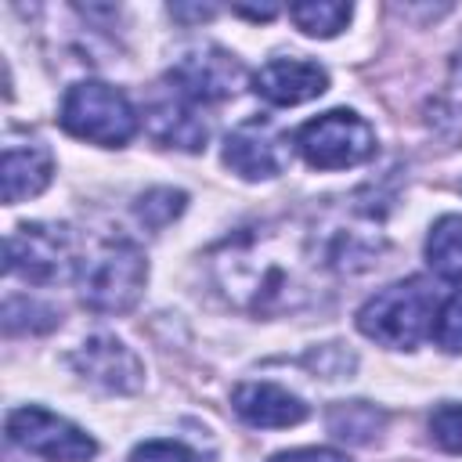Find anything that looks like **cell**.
Here are the masks:
<instances>
[{
  "label": "cell",
  "instance_id": "cell-1",
  "mask_svg": "<svg viewBox=\"0 0 462 462\" xmlns=\"http://www.w3.org/2000/svg\"><path fill=\"white\" fill-rule=\"evenodd\" d=\"M220 292L249 314L300 310L314 296L321 253L310 235L292 224H256L227 235L213 253Z\"/></svg>",
  "mask_w": 462,
  "mask_h": 462
},
{
  "label": "cell",
  "instance_id": "cell-2",
  "mask_svg": "<svg viewBox=\"0 0 462 462\" xmlns=\"http://www.w3.org/2000/svg\"><path fill=\"white\" fill-rule=\"evenodd\" d=\"M148 278V263L137 242L112 235L90 245L87 256L76 263V285L83 307L97 314H123L141 300Z\"/></svg>",
  "mask_w": 462,
  "mask_h": 462
},
{
  "label": "cell",
  "instance_id": "cell-3",
  "mask_svg": "<svg viewBox=\"0 0 462 462\" xmlns=\"http://www.w3.org/2000/svg\"><path fill=\"white\" fill-rule=\"evenodd\" d=\"M440 296L430 278L415 274L404 282H393L379 289L361 310H357V328L393 350H411L426 336H433V318H437Z\"/></svg>",
  "mask_w": 462,
  "mask_h": 462
},
{
  "label": "cell",
  "instance_id": "cell-4",
  "mask_svg": "<svg viewBox=\"0 0 462 462\" xmlns=\"http://www.w3.org/2000/svg\"><path fill=\"white\" fill-rule=\"evenodd\" d=\"M58 119L72 137L101 144V148H119L137 130V112L130 97L119 87L101 83V79H83L69 87Z\"/></svg>",
  "mask_w": 462,
  "mask_h": 462
},
{
  "label": "cell",
  "instance_id": "cell-5",
  "mask_svg": "<svg viewBox=\"0 0 462 462\" xmlns=\"http://www.w3.org/2000/svg\"><path fill=\"white\" fill-rule=\"evenodd\" d=\"M292 144L303 155V162L314 166V170H346V166H357V162L372 159L375 134L357 112L332 108L325 116L307 119L296 130Z\"/></svg>",
  "mask_w": 462,
  "mask_h": 462
},
{
  "label": "cell",
  "instance_id": "cell-6",
  "mask_svg": "<svg viewBox=\"0 0 462 462\" xmlns=\"http://www.w3.org/2000/svg\"><path fill=\"white\" fill-rule=\"evenodd\" d=\"M72 235L61 224H22L7 235V274H18L36 285L61 282L76 267Z\"/></svg>",
  "mask_w": 462,
  "mask_h": 462
},
{
  "label": "cell",
  "instance_id": "cell-7",
  "mask_svg": "<svg viewBox=\"0 0 462 462\" xmlns=\"http://www.w3.org/2000/svg\"><path fill=\"white\" fill-rule=\"evenodd\" d=\"M7 440L47 462H90L97 455V444L90 433H83L76 422L36 404L14 408L7 415Z\"/></svg>",
  "mask_w": 462,
  "mask_h": 462
},
{
  "label": "cell",
  "instance_id": "cell-8",
  "mask_svg": "<svg viewBox=\"0 0 462 462\" xmlns=\"http://www.w3.org/2000/svg\"><path fill=\"white\" fill-rule=\"evenodd\" d=\"M166 79L195 105H213V101H227L238 94L245 69L220 47H199V51H188L170 69Z\"/></svg>",
  "mask_w": 462,
  "mask_h": 462
},
{
  "label": "cell",
  "instance_id": "cell-9",
  "mask_svg": "<svg viewBox=\"0 0 462 462\" xmlns=\"http://www.w3.org/2000/svg\"><path fill=\"white\" fill-rule=\"evenodd\" d=\"M224 166L245 180L278 177L289 166V137L278 134L267 119L238 123L224 137Z\"/></svg>",
  "mask_w": 462,
  "mask_h": 462
},
{
  "label": "cell",
  "instance_id": "cell-10",
  "mask_svg": "<svg viewBox=\"0 0 462 462\" xmlns=\"http://www.w3.org/2000/svg\"><path fill=\"white\" fill-rule=\"evenodd\" d=\"M72 368L90 379L94 386L108 393H134L144 383V365L141 357L116 336H90L79 350H72Z\"/></svg>",
  "mask_w": 462,
  "mask_h": 462
},
{
  "label": "cell",
  "instance_id": "cell-11",
  "mask_svg": "<svg viewBox=\"0 0 462 462\" xmlns=\"http://www.w3.org/2000/svg\"><path fill=\"white\" fill-rule=\"evenodd\" d=\"M144 130L152 134V141H159L166 148H184V152H202L206 137H209L202 116L195 112V101L184 97L170 79L148 97Z\"/></svg>",
  "mask_w": 462,
  "mask_h": 462
},
{
  "label": "cell",
  "instance_id": "cell-12",
  "mask_svg": "<svg viewBox=\"0 0 462 462\" xmlns=\"http://www.w3.org/2000/svg\"><path fill=\"white\" fill-rule=\"evenodd\" d=\"M253 90L271 105H300L328 90V72L318 61L274 58L253 76Z\"/></svg>",
  "mask_w": 462,
  "mask_h": 462
},
{
  "label": "cell",
  "instance_id": "cell-13",
  "mask_svg": "<svg viewBox=\"0 0 462 462\" xmlns=\"http://www.w3.org/2000/svg\"><path fill=\"white\" fill-rule=\"evenodd\" d=\"M231 404L238 419L256 430H285L307 419V404L274 383H242L231 393Z\"/></svg>",
  "mask_w": 462,
  "mask_h": 462
},
{
  "label": "cell",
  "instance_id": "cell-14",
  "mask_svg": "<svg viewBox=\"0 0 462 462\" xmlns=\"http://www.w3.org/2000/svg\"><path fill=\"white\" fill-rule=\"evenodd\" d=\"M51 173H54V159L40 141L4 144V202L7 206L40 195L51 184Z\"/></svg>",
  "mask_w": 462,
  "mask_h": 462
},
{
  "label": "cell",
  "instance_id": "cell-15",
  "mask_svg": "<svg viewBox=\"0 0 462 462\" xmlns=\"http://www.w3.org/2000/svg\"><path fill=\"white\" fill-rule=\"evenodd\" d=\"M426 260L437 278L462 285V217H440L426 235Z\"/></svg>",
  "mask_w": 462,
  "mask_h": 462
},
{
  "label": "cell",
  "instance_id": "cell-16",
  "mask_svg": "<svg viewBox=\"0 0 462 462\" xmlns=\"http://www.w3.org/2000/svg\"><path fill=\"white\" fill-rule=\"evenodd\" d=\"M328 430H332L339 440L368 444V440L383 430V411L372 408L368 401H346V404H336V408L328 411Z\"/></svg>",
  "mask_w": 462,
  "mask_h": 462
},
{
  "label": "cell",
  "instance_id": "cell-17",
  "mask_svg": "<svg viewBox=\"0 0 462 462\" xmlns=\"http://www.w3.org/2000/svg\"><path fill=\"white\" fill-rule=\"evenodd\" d=\"M354 7L350 4H328V0H310V4H292L289 18L300 32L307 36H336L350 22Z\"/></svg>",
  "mask_w": 462,
  "mask_h": 462
},
{
  "label": "cell",
  "instance_id": "cell-18",
  "mask_svg": "<svg viewBox=\"0 0 462 462\" xmlns=\"http://www.w3.org/2000/svg\"><path fill=\"white\" fill-rule=\"evenodd\" d=\"M184 202H188L184 191H173V188H152V191H144V195L137 199L134 213H137V220H141L144 227L159 231V227H166L173 217H180Z\"/></svg>",
  "mask_w": 462,
  "mask_h": 462
},
{
  "label": "cell",
  "instance_id": "cell-19",
  "mask_svg": "<svg viewBox=\"0 0 462 462\" xmlns=\"http://www.w3.org/2000/svg\"><path fill=\"white\" fill-rule=\"evenodd\" d=\"M433 339L440 350L448 354H462V289L444 300V307L437 310V321H433Z\"/></svg>",
  "mask_w": 462,
  "mask_h": 462
},
{
  "label": "cell",
  "instance_id": "cell-20",
  "mask_svg": "<svg viewBox=\"0 0 462 462\" xmlns=\"http://www.w3.org/2000/svg\"><path fill=\"white\" fill-rule=\"evenodd\" d=\"M430 437L437 448L462 455V404H440L430 415Z\"/></svg>",
  "mask_w": 462,
  "mask_h": 462
},
{
  "label": "cell",
  "instance_id": "cell-21",
  "mask_svg": "<svg viewBox=\"0 0 462 462\" xmlns=\"http://www.w3.org/2000/svg\"><path fill=\"white\" fill-rule=\"evenodd\" d=\"M130 462H199L191 448L177 444V440H148V444H137Z\"/></svg>",
  "mask_w": 462,
  "mask_h": 462
},
{
  "label": "cell",
  "instance_id": "cell-22",
  "mask_svg": "<svg viewBox=\"0 0 462 462\" xmlns=\"http://www.w3.org/2000/svg\"><path fill=\"white\" fill-rule=\"evenodd\" d=\"M271 462H350L343 451L336 448H296V451H282Z\"/></svg>",
  "mask_w": 462,
  "mask_h": 462
},
{
  "label": "cell",
  "instance_id": "cell-23",
  "mask_svg": "<svg viewBox=\"0 0 462 462\" xmlns=\"http://www.w3.org/2000/svg\"><path fill=\"white\" fill-rule=\"evenodd\" d=\"M170 14H173V18L202 22V18H213V7H180V4H173V7H170Z\"/></svg>",
  "mask_w": 462,
  "mask_h": 462
},
{
  "label": "cell",
  "instance_id": "cell-24",
  "mask_svg": "<svg viewBox=\"0 0 462 462\" xmlns=\"http://www.w3.org/2000/svg\"><path fill=\"white\" fill-rule=\"evenodd\" d=\"M231 11H235V14H242V18H256V22H260V18H274V14H278V7H271V4H267V7H231Z\"/></svg>",
  "mask_w": 462,
  "mask_h": 462
}]
</instances>
